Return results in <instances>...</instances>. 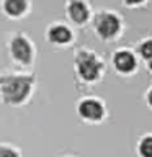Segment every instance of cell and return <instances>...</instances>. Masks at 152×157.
Instances as JSON below:
<instances>
[{
    "instance_id": "cell-13",
    "label": "cell",
    "mask_w": 152,
    "mask_h": 157,
    "mask_svg": "<svg viewBox=\"0 0 152 157\" xmlns=\"http://www.w3.org/2000/svg\"><path fill=\"white\" fill-rule=\"evenodd\" d=\"M124 5H127V7H134V5H141L144 0H121Z\"/></svg>"
},
{
    "instance_id": "cell-12",
    "label": "cell",
    "mask_w": 152,
    "mask_h": 157,
    "mask_svg": "<svg viewBox=\"0 0 152 157\" xmlns=\"http://www.w3.org/2000/svg\"><path fill=\"white\" fill-rule=\"evenodd\" d=\"M0 157H18V154L8 147H0Z\"/></svg>"
},
{
    "instance_id": "cell-9",
    "label": "cell",
    "mask_w": 152,
    "mask_h": 157,
    "mask_svg": "<svg viewBox=\"0 0 152 157\" xmlns=\"http://www.w3.org/2000/svg\"><path fill=\"white\" fill-rule=\"evenodd\" d=\"M28 0H3V10L8 17L17 18L26 12Z\"/></svg>"
},
{
    "instance_id": "cell-1",
    "label": "cell",
    "mask_w": 152,
    "mask_h": 157,
    "mask_svg": "<svg viewBox=\"0 0 152 157\" xmlns=\"http://www.w3.org/2000/svg\"><path fill=\"white\" fill-rule=\"evenodd\" d=\"M31 83H33L31 77H25V75L0 77V90H2L3 100L7 103H12V105L21 103L31 90Z\"/></svg>"
},
{
    "instance_id": "cell-3",
    "label": "cell",
    "mask_w": 152,
    "mask_h": 157,
    "mask_svg": "<svg viewBox=\"0 0 152 157\" xmlns=\"http://www.w3.org/2000/svg\"><path fill=\"white\" fill-rule=\"evenodd\" d=\"M75 66L77 72L83 80L92 82L98 78L101 71V62L97 59V56H93L90 51H80L75 57Z\"/></svg>"
},
{
    "instance_id": "cell-5",
    "label": "cell",
    "mask_w": 152,
    "mask_h": 157,
    "mask_svg": "<svg viewBox=\"0 0 152 157\" xmlns=\"http://www.w3.org/2000/svg\"><path fill=\"white\" fill-rule=\"evenodd\" d=\"M67 17L72 20L74 23L82 25L85 23L88 17H90V10H88L87 3L83 0H70L67 3Z\"/></svg>"
},
{
    "instance_id": "cell-8",
    "label": "cell",
    "mask_w": 152,
    "mask_h": 157,
    "mask_svg": "<svg viewBox=\"0 0 152 157\" xmlns=\"http://www.w3.org/2000/svg\"><path fill=\"white\" fill-rule=\"evenodd\" d=\"M48 39L54 44H67L72 41V31L66 25H52L48 29Z\"/></svg>"
},
{
    "instance_id": "cell-11",
    "label": "cell",
    "mask_w": 152,
    "mask_h": 157,
    "mask_svg": "<svg viewBox=\"0 0 152 157\" xmlns=\"http://www.w3.org/2000/svg\"><path fill=\"white\" fill-rule=\"evenodd\" d=\"M139 52L141 56L146 59V61H150L152 59V39H147L139 46Z\"/></svg>"
},
{
    "instance_id": "cell-6",
    "label": "cell",
    "mask_w": 152,
    "mask_h": 157,
    "mask_svg": "<svg viewBox=\"0 0 152 157\" xmlns=\"http://www.w3.org/2000/svg\"><path fill=\"white\" fill-rule=\"evenodd\" d=\"M78 113H80L85 120L98 121V120H101V116H103V106L98 100L87 98V100H83L80 105H78Z\"/></svg>"
},
{
    "instance_id": "cell-14",
    "label": "cell",
    "mask_w": 152,
    "mask_h": 157,
    "mask_svg": "<svg viewBox=\"0 0 152 157\" xmlns=\"http://www.w3.org/2000/svg\"><path fill=\"white\" fill-rule=\"evenodd\" d=\"M149 103H150V105H152V90L149 92Z\"/></svg>"
},
{
    "instance_id": "cell-2",
    "label": "cell",
    "mask_w": 152,
    "mask_h": 157,
    "mask_svg": "<svg viewBox=\"0 0 152 157\" xmlns=\"http://www.w3.org/2000/svg\"><path fill=\"white\" fill-rule=\"evenodd\" d=\"M93 28L101 39H113L121 29V20L113 12H100L93 18Z\"/></svg>"
},
{
    "instance_id": "cell-10",
    "label": "cell",
    "mask_w": 152,
    "mask_h": 157,
    "mask_svg": "<svg viewBox=\"0 0 152 157\" xmlns=\"http://www.w3.org/2000/svg\"><path fill=\"white\" fill-rule=\"evenodd\" d=\"M139 154L142 157H152V136H147L139 142Z\"/></svg>"
},
{
    "instance_id": "cell-4",
    "label": "cell",
    "mask_w": 152,
    "mask_h": 157,
    "mask_svg": "<svg viewBox=\"0 0 152 157\" xmlns=\"http://www.w3.org/2000/svg\"><path fill=\"white\" fill-rule=\"evenodd\" d=\"M10 52L15 61L21 64H29L33 59V48L25 36H15L10 43Z\"/></svg>"
},
{
    "instance_id": "cell-7",
    "label": "cell",
    "mask_w": 152,
    "mask_h": 157,
    "mask_svg": "<svg viewBox=\"0 0 152 157\" xmlns=\"http://www.w3.org/2000/svg\"><path fill=\"white\" fill-rule=\"evenodd\" d=\"M113 64L121 74H129L136 69V59L129 51H118L113 57Z\"/></svg>"
},
{
    "instance_id": "cell-15",
    "label": "cell",
    "mask_w": 152,
    "mask_h": 157,
    "mask_svg": "<svg viewBox=\"0 0 152 157\" xmlns=\"http://www.w3.org/2000/svg\"><path fill=\"white\" fill-rule=\"evenodd\" d=\"M149 69H150V71H152V59H150V61H149Z\"/></svg>"
}]
</instances>
